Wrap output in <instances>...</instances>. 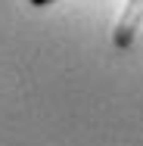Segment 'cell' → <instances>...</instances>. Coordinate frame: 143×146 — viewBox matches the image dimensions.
<instances>
[{
	"mask_svg": "<svg viewBox=\"0 0 143 146\" xmlns=\"http://www.w3.org/2000/svg\"><path fill=\"white\" fill-rule=\"evenodd\" d=\"M143 28V0H128L124 13L118 16V25L112 31V40L118 50H128L137 37V31Z\"/></svg>",
	"mask_w": 143,
	"mask_h": 146,
	"instance_id": "obj_1",
	"label": "cell"
},
{
	"mask_svg": "<svg viewBox=\"0 0 143 146\" xmlns=\"http://www.w3.org/2000/svg\"><path fill=\"white\" fill-rule=\"evenodd\" d=\"M31 6H53V3H56V0H28Z\"/></svg>",
	"mask_w": 143,
	"mask_h": 146,
	"instance_id": "obj_2",
	"label": "cell"
}]
</instances>
